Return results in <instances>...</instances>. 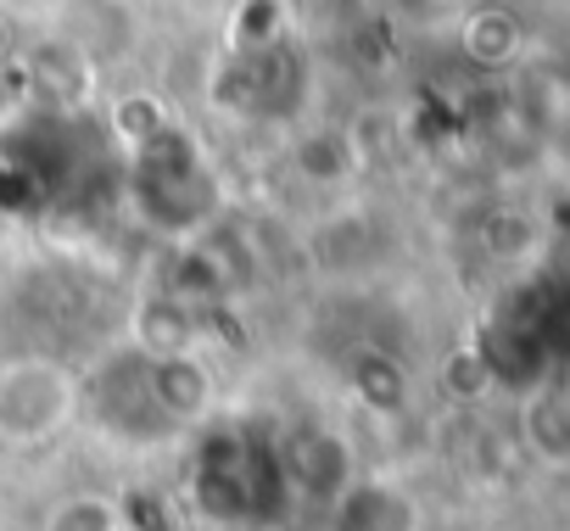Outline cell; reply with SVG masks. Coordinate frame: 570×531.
I'll return each mask as SVG.
<instances>
[{
  "label": "cell",
  "mask_w": 570,
  "mask_h": 531,
  "mask_svg": "<svg viewBox=\"0 0 570 531\" xmlns=\"http://www.w3.org/2000/svg\"><path fill=\"white\" fill-rule=\"evenodd\" d=\"M85 420V375L40 347L0 358V448L40 453Z\"/></svg>",
  "instance_id": "cell-1"
},
{
  "label": "cell",
  "mask_w": 570,
  "mask_h": 531,
  "mask_svg": "<svg viewBox=\"0 0 570 531\" xmlns=\"http://www.w3.org/2000/svg\"><path fill=\"white\" fill-rule=\"evenodd\" d=\"M274 470H279L285 498H292L297 509H308V514H320L364 470V459H358V442L342 425L314 420V425H297V431H285L274 442Z\"/></svg>",
  "instance_id": "cell-2"
},
{
  "label": "cell",
  "mask_w": 570,
  "mask_h": 531,
  "mask_svg": "<svg viewBox=\"0 0 570 531\" xmlns=\"http://www.w3.org/2000/svg\"><path fill=\"white\" fill-rule=\"evenodd\" d=\"M320 531H431V503L420 498V486L397 470H375L364 464L320 514Z\"/></svg>",
  "instance_id": "cell-3"
},
{
  "label": "cell",
  "mask_w": 570,
  "mask_h": 531,
  "mask_svg": "<svg viewBox=\"0 0 570 531\" xmlns=\"http://www.w3.org/2000/svg\"><path fill=\"white\" fill-rule=\"evenodd\" d=\"M514 436L531 464L570 475V381H542L514 409Z\"/></svg>",
  "instance_id": "cell-4"
},
{
  "label": "cell",
  "mask_w": 570,
  "mask_h": 531,
  "mask_svg": "<svg viewBox=\"0 0 570 531\" xmlns=\"http://www.w3.org/2000/svg\"><path fill=\"white\" fill-rule=\"evenodd\" d=\"M292 168L303 174V185L314 190H347L358 185V140L347 129L331 124H308L292 140Z\"/></svg>",
  "instance_id": "cell-5"
},
{
  "label": "cell",
  "mask_w": 570,
  "mask_h": 531,
  "mask_svg": "<svg viewBox=\"0 0 570 531\" xmlns=\"http://www.w3.org/2000/svg\"><path fill=\"white\" fill-rule=\"evenodd\" d=\"M35 531H135V514L107 486H68L35 514Z\"/></svg>",
  "instance_id": "cell-6"
},
{
  "label": "cell",
  "mask_w": 570,
  "mask_h": 531,
  "mask_svg": "<svg viewBox=\"0 0 570 531\" xmlns=\"http://www.w3.org/2000/svg\"><path fill=\"white\" fill-rule=\"evenodd\" d=\"M464 51H470L475 62H487V68H503V62L520 57V23H514L509 12H481V18H470V29H464Z\"/></svg>",
  "instance_id": "cell-7"
}]
</instances>
